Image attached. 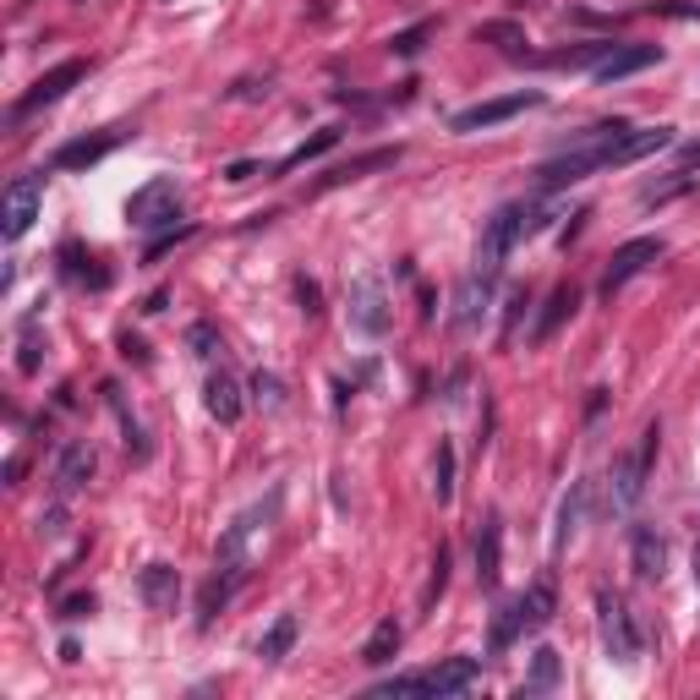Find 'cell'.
I'll list each match as a JSON object with an SVG mask.
<instances>
[{"instance_id":"30bf717a","label":"cell","mask_w":700,"mask_h":700,"mask_svg":"<svg viewBox=\"0 0 700 700\" xmlns=\"http://www.w3.org/2000/svg\"><path fill=\"white\" fill-rule=\"evenodd\" d=\"M83 77H88V67H83V61H61L56 72H45V77H39V83H34V88H28L23 99H17V110H12V126H17L23 116H34V110L56 105V99H61V94H67L72 83H83Z\"/></svg>"},{"instance_id":"4dcf8cb0","label":"cell","mask_w":700,"mask_h":700,"mask_svg":"<svg viewBox=\"0 0 700 700\" xmlns=\"http://www.w3.org/2000/svg\"><path fill=\"white\" fill-rule=\"evenodd\" d=\"M105 400H110V411L121 417V433H126V449H132V455H148V438H143V427H137V417L126 411V400H121V389H116V384H105Z\"/></svg>"},{"instance_id":"ee69618b","label":"cell","mask_w":700,"mask_h":700,"mask_svg":"<svg viewBox=\"0 0 700 700\" xmlns=\"http://www.w3.org/2000/svg\"><path fill=\"white\" fill-rule=\"evenodd\" d=\"M61 531H67V504H50L39 515V536H61Z\"/></svg>"},{"instance_id":"7a4b0ae2","label":"cell","mask_w":700,"mask_h":700,"mask_svg":"<svg viewBox=\"0 0 700 700\" xmlns=\"http://www.w3.org/2000/svg\"><path fill=\"white\" fill-rule=\"evenodd\" d=\"M279 504H285V493L274 487L263 504H252L246 515H236L230 526H225V536H219V558H214V569L219 575H230L236 586L252 575V558H257V542L268 536V526H274V515H279Z\"/></svg>"},{"instance_id":"1f68e13d","label":"cell","mask_w":700,"mask_h":700,"mask_svg":"<svg viewBox=\"0 0 700 700\" xmlns=\"http://www.w3.org/2000/svg\"><path fill=\"white\" fill-rule=\"evenodd\" d=\"M186 345H192V357H197V362H214L219 350H225V339H219V328H214V323H192V328H186Z\"/></svg>"},{"instance_id":"c3c4849f","label":"cell","mask_w":700,"mask_h":700,"mask_svg":"<svg viewBox=\"0 0 700 700\" xmlns=\"http://www.w3.org/2000/svg\"><path fill=\"white\" fill-rule=\"evenodd\" d=\"M121 350H126L132 362H148V357H143V339H132V334H121Z\"/></svg>"},{"instance_id":"e575fe53","label":"cell","mask_w":700,"mask_h":700,"mask_svg":"<svg viewBox=\"0 0 700 700\" xmlns=\"http://www.w3.org/2000/svg\"><path fill=\"white\" fill-rule=\"evenodd\" d=\"M476 45H504L509 56H520V45H526V39H520V28H515V23H482V28H476Z\"/></svg>"},{"instance_id":"ac0fdd59","label":"cell","mask_w":700,"mask_h":700,"mask_svg":"<svg viewBox=\"0 0 700 700\" xmlns=\"http://www.w3.org/2000/svg\"><path fill=\"white\" fill-rule=\"evenodd\" d=\"M487 301H493V279H482V274H471V279H460V290H455V312H449V323L466 334V328H476L482 323V312H487Z\"/></svg>"},{"instance_id":"b9f144b4","label":"cell","mask_w":700,"mask_h":700,"mask_svg":"<svg viewBox=\"0 0 700 700\" xmlns=\"http://www.w3.org/2000/svg\"><path fill=\"white\" fill-rule=\"evenodd\" d=\"M531 312V290H515L509 295V323H504V345H515V328H520V317Z\"/></svg>"},{"instance_id":"5b68a950","label":"cell","mask_w":700,"mask_h":700,"mask_svg":"<svg viewBox=\"0 0 700 700\" xmlns=\"http://www.w3.org/2000/svg\"><path fill=\"white\" fill-rule=\"evenodd\" d=\"M596 624H602V645H607V656L613 662H640V651H645V640H640V629H635V618H629V607H624V596H613L607 586L596 591Z\"/></svg>"},{"instance_id":"3957f363","label":"cell","mask_w":700,"mask_h":700,"mask_svg":"<svg viewBox=\"0 0 700 700\" xmlns=\"http://www.w3.org/2000/svg\"><path fill=\"white\" fill-rule=\"evenodd\" d=\"M536 230H542V208H536V203H504V208L482 225V241H476V274H482V279H498L504 263H509V252H515L526 236H536Z\"/></svg>"},{"instance_id":"7c38bea8","label":"cell","mask_w":700,"mask_h":700,"mask_svg":"<svg viewBox=\"0 0 700 700\" xmlns=\"http://www.w3.org/2000/svg\"><path fill=\"white\" fill-rule=\"evenodd\" d=\"M662 61V50L656 45H618L607 61H596L591 67V77L607 88V83H624V77H635V72H645V67H656Z\"/></svg>"},{"instance_id":"60d3db41","label":"cell","mask_w":700,"mask_h":700,"mask_svg":"<svg viewBox=\"0 0 700 700\" xmlns=\"http://www.w3.org/2000/svg\"><path fill=\"white\" fill-rule=\"evenodd\" d=\"M295 301H301V312H306V317H317V312H323V290H317V279H306V274H301V279H295Z\"/></svg>"},{"instance_id":"83f0119b","label":"cell","mask_w":700,"mask_h":700,"mask_svg":"<svg viewBox=\"0 0 700 700\" xmlns=\"http://www.w3.org/2000/svg\"><path fill=\"white\" fill-rule=\"evenodd\" d=\"M586 498H591V482H575V487L564 493V504H558V531H553V542H558V547L580 531V520H586Z\"/></svg>"},{"instance_id":"7bdbcfd3","label":"cell","mask_w":700,"mask_h":700,"mask_svg":"<svg viewBox=\"0 0 700 700\" xmlns=\"http://www.w3.org/2000/svg\"><path fill=\"white\" fill-rule=\"evenodd\" d=\"M94 607H99V602H94V591H77V596H67V602H61V618H67V624H77V618H88Z\"/></svg>"},{"instance_id":"f1b7e54d","label":"cell","mask_w":700,"mask_h":700,"mask_svg":"<svg viewBox=\"0 0 700 700\" xmlns=\"http://www.w3.org/2000/svg\"><path fill=\"white\" fill-rule=\"evenodd\" d=\"M613 50H618L613 39H591V45H575V50H558V56H547V67H569V72H575V67H596V61H607Z\"/></svg>"},{"instance_id":"8d00e7d4","label":"cell","mask_w":700,"mask_h":700,"mask_svg":"<svg viewBox=\"0 0 700 700\" xmlns=\"http://www.w3.org/2000/svg\"><path fill=\"white\" fill-rule=\"evenodd\" d=\"M433 34H438V23H417V28L395 34V39H389V50H395V56H417V50H422V45H427Z\"/></svg>"},{"instance_id":"8fae6325","label":"cell","mask_w":700,"mask_h":700,"mask_svg":"<svg viewBox=\"0 0 700 700\" xmlns=\"http://www.w3.org/2000/svg\"><path fill=\"white\" fill-rule=\"evenodd\" d=\"M471 684H482V662L476 656H449V662H438L433 673H422V695H466Z\"/></svg>"},{"instance_id":"f35d334b","label":"cell","mask_w":700,"mask_h":700,"mask_svg":"<svg viewBox=\"0 0 700 700\" xmlns=\"http://www.w3.org/2000/svg\"><path fill=\"white\" fill-rule=\"evenodd\" d=\"M444 591H449V547H438V553H433V580H427V596H422V602L433 607Z\"/></svg>"},{"instance_id":"7402d4cb","label":"cell","mask_w":700,"mask_h":700,"mask_svg":"<svg viewBox=\"0 0 700 700\" xmlns=\"http://www.w3.org/2000/svg\"><path fill=\"white\" fill-rule=\"evenodd\" d=\"M295 635H301V618H295V613H279V618L268 624V635L257 640V662H268V667L285 662L290 645H295Z\"/></svg>"},{"instance_id":"9a60e30c","label":"cell","mask_w":700,"mask_h":700,"mask_svg":"<svg viewBox=\"0 0 700 700\" xmlns=\"http://www.w3.org/2000/svg\"><path fill=\"white\" fill-rule=\"evenodd\" d=\"M515 607H520V629H526V635L547 629V624H553V613H558V586H553V575H536Z\"/></svg>"},{"instance_id":"2e32d148","label":"cell","mask_w":700,"mask_h":700,"mask_svg":"<svg viewBox=\"0 0 700 700\" xmlns=\"http://www.w3.org/2000/svg\"><path fill=\"white\" fill-rule=\"evenodd\" d=\"M203 406H208V417L219 422V427H236L241 422V384L219 367V373H208V384H203Z\"/></svg>"},{"instance_id":"5bb4252c","label":"cell","mask_w":700,"mask_h":700,"mask_svg":"<svg viewBox=\"0 0 700 700\" xmlns=\"http://www.w3.org/2000/svg\"><path fill=\"white\" fill-rule=\"evenodd\" d=\"M94 471H99L94 444H67V449H61V460H56V487H61V498L83 493V487L94 482Z\"/></svg>"},{"instance_id":"484cf974","label":"cell","mask_w":700,"mask_h":700,"mask_svg":"<svg viewBox=\"0 0 700 700\" xmlns=\"http://www.w3.org/2000/svg\"><path fill=\"white\" fill-rule=\"evenodd\" d=\"M558 673H564V667H558V651H553V645H536L520 695H547V689H558Z\"/></svg>"},{"instance_id":"9c48e42d","label":"cell","mask_w":700,"mask_h":700,"mask_svg":"<svg viewBox=\"0 0 700 700\" xmlns=\"http://www.w3.org/2000/svg\"><path fill=\"white\" fill-rule=\"evenodd\" d=\"M662 252H667V241H662V236H635V241H624V246L613 252L607 274H602V295L613 301V295H618V290H624V285H629L640 268H651Z\"/></svg>"},{"instance_id":"4316f807","label":"cell","mask_w":700,"mask_h":700,"mask_svg":"<svg viewBox=\"0 0 700 700\" xmlns=\"http://www.w3.org/2000/svg\"><path fill=\"white\" fill-rule=\"evenodd\" d=\"M389 165H400V148H373V154H362V159H350V165H334V170L323 176V186H339V181H357V176H367V170H389Z\"/></svg>"},{"instance_id":"6da1fadb","label":"cell","mask_w":700,"mask_h":700,"mask_svg":"<svg viewBox=\"0 0 700 700\" xmlns=\"http://www.w3.org/2000/svg\"><path fill=\"white\" fill-rule=\"evenodd\" d=\"M667 143H673V126L635 132L629 121H596V126H586L569 148H558V154L536 170V181H542V192H564V186H575V181H591L596 170H613V165H635V159H645V154H662Z\"/></svg>"},{"instance_id":"52a82bcc","label":"cell","mask_w":700,"mask_h":700,"mask_svg":"<svg viewBox=\"0 0 700 700\" xmlns=\"http://www.w3.org/2000/svg\"><path fill=\"white\" fill-rule=\"evenodd\" d=\"M536 105H542L536 88H520V94H504V99H482V105L455 110L449 116V132H487V126H504V121H515V116H526Z\"/></svg>"},{"instance_id":"44dd1931","label":"cell","mask_w":700,"mask_h":700,"mask_svg":"<svg viewBox=\"0 0 700 700\" xmlns=\"http://www.w3.org/2000/svg\"><path fill=\"white\" fill-rule=\"evenodd\" d=\"M121 143V132H105V137H77V143H61L56 148V170H88V165H99L110 148Z\"/></svg>"},{"instance_id":"7dc6e473","label":"cell","mask_w":700,"mask_h":700,"mask_svg":"<svg viewBox=\"0 0 700 700\" xmlns=\"http://www.w3.org/2000/svg\"><path fill=\"white\" fill-rule=\"evenodd\" d=\"M678 165H684V170H700V143H684V148H678Z\"/></svg>"},{"instance_id":"e0dca14e","label":"cell","mask_w":700,"mask_h":700,"mask_svg":"<svg viewBox=\"0 0 700 700\" xmlns=\"http://www.w3.org/2000/svg\"><path fill=\"white\" fill-rule=\"evenodd\" d=\"M629 564L640 580H662V564H667V542L656 536V526H629Z\"/></svg>"},{"instance_id":"603a6c76","label":"cell","mask_w":700,"mask_h":700,"mask_svg":"<svg viewBox=\"0 0 700 700\" xmlns=\"http://www.w3.org/2000/svg\"><path fill=\"white\" fill-rule=\"evenodd\" d=\"M400 640H406L400 618H378V629H373L367 645H362V662H367V667H389V662L400 656Z\"/></svg>"},{"instance_id":"d6a6232c","label":"cell","mask_w":700,"mask_h":700,"mask_svg":"<svg viewBox=\"0 0 700 700\" xmlns=\"http://www.w3.org/2000/svg\"><path fill=\"white\" fill-rule=\"evenodd\" d=\"M515 635H526V629H520V607L509 602V607L493 618V640H487V651H493V656H498V651H509V645H515Z\"/></svg>"},{"instance_id":"d590c367","label":"cell","mask_w":700,"mask_h":700,"mask_svg":"<svg viewBox=\"0 0 700 700\" xmlns=\"http://www.w3.org/2000/svg\"><path fill=\"white\" fill-rule=\"evenodd\" d=\"M689 186H695V176H689V170H678L673 181H651V186L640 192V203H673V197H678V192H689Z\"/></svg>"},{"instance_id":"f546056e","label":"cell","mask_w":700,"mask_h":700,"mask_svg":"<svg viewBox=\"0 0 700 700\" xmlns=\"http://www.w3.org/2000/svg\"><path fill=\"white\" fill-rule=\"evenodd\" d=\"M334 143H339V132L328 126V132H317V137H306L301 148H290V154H285L279 165H268V170H274V176H285V170H295V165H306V159H317V154H328Z\"/></svg>"},{"instance_id":"ab89813d","label":"cell","mask_w":700,"mask_h":700,"mask_svg":"<svg viewBox=\"0 0 700 700\" xmlns=\"http://www.w3.org/2000/svg\"><path fill=\"white\" fill-rule=\"evenodd\" d=\"M186 236H192V225H170V230H165L159 241H148V257H143V263H159V257H165V252H170L176 241H186Z\"/></svg>"},{"instance_id":"ffe728a7","label":"cell","mask_w":700,"mask_h":700,"mask_svg":"<svg viewBox=\"0 0 700 700\" xmlns=\"http://www.w3.org/2000/svg\"><path fill=\"white\" fill-rule=\"evenodd\" d=\"M137 591H143V602H148L154 613H170V607H176V596H181V575H176V564H148V569L137 575Z\"/></svg>"},{"instance_id":"ba28073f","label":"cell","mask_w":700,"mask_h":700,"mask_svg":"<svg viewBox=\"0 0 700 700\" xmlns=\"http://www.w3.org/2000/svg\"><path fill=\"white\" fill-rule=\"evenodd\" d=\"M126 219H132L137 230H159V225H176V219H181V186H176L170 176H159V181L137 186V192L126 197Z\"/></svg>"},{"instance_id":"74e56055","label":"cell","mask_w":700,"mask_h":700,"mask_svg":"<svg viewBox=\"0 0 700 700\" xmlns=\"http://www.w3.org/2000/svg\"><path fill=\"white\" fill-rule=\"evenodd\" d=\"M252 400H257L263 411H279V406H285V384H279L274 373H257V378H252Z\"/></svg>"},{"instance_id":"d4e9b609","label":"cell","mask_w":700,"mask_h":700,"mask_svg":"<svg viewBox=\"0 0 700 700\" xmlns=\"http://www.w3.org/2000/svg\"><path fill=\"white\" fill-rule=\"evenodd\" d=\"M236 596V580L230 575H208V586H203V596H197V629H214V618L225 613V602Z\"/></svg>"},{"instance_id":"681fc988","label":"cell","mask_w":700,"mask_h":700,"mask_svg":"<svg viewBox=\"0 0 700 700\" xmlns=\"http://www.w3.org/2000/svg\"><path fill=\"white\" fill-rule=\"evenodd\" d=\"M695 591H700V547H695Z\"/></svg>"},{"instance_id":"277c9868","label":"cell","mask_w":700,"mask_h":700,"mask_svg":"<svg viewBox=\"0 0 700 700\" xmlns=\"http://www.w3.org/2000/svg\"><path fill=\"white\" fill-rule=\"evenodd\" d=\"M345 306H350V328H357L362 339H384L389 323H395V312H389V285H384V274H373V268H362L357 279H350Z\"/></svg>"},{"instance_id":"bcb514c9","label":"cell","mask_w":700,"mask_h":700,"mask_svg":"<svg viewBox=\"0 0 700 700\" xmlns=\"http://www.w3.org/2000/svg\"><path fill=\"white\" fill-rule=\"evenodd\" d=\"M252 176H257V165H252V159H236V165L225 170V181H252Z\"/></svg>"},{"instance_id":"836d02e7","label":"cell","mask_w":700,"mask_h":700,"mask_svg":"<svg viewBox=\"0 0 700 700\" xmlns=\"http://www.w3.org/2000/svg\"><path fill=\"white\" fill-rule=\"evenodd\" d=\"M433 493H438V504L455 498V449H449V444H438V460H433Z\"/></svg>"},{"instance_id":"cb8c5ba5","label":"cell","mask_w":700,"mask_h":700,"mask_svg":"<svg viewBox=\"0 0 700 700\" xmlns=\"http://www.w3.org/2000/svg\"><path fill=\"white\" fill-rule=\"evenodd\" d=\"M575 306H580V290H575V285H558V290H553V301H547V312L536 317V334H531V339H536V345H547V339L558 334V323H564Z\"/></svg>"},{"instance_id":"f6af8a7d","label":"cell","mask_w":700,"mask_h":700,"mask_svg":"<svg viewBox=\"0 0 700 700\" xmlns=\"http://www.w3.org/2000/svg\"><path fill=\"white\" fill-rule=\"evenodd\" d=\"M656 12H662V17H700L695 0H656Z\"/></svg>"},{"instance_id":"4fadbf2b","label":"cell","mask_w":700,"mask_h":700,"mask_svg":"<svg viewBox=\"0 0 700 700\" xmlns=\"http://www.w3.org/2000/svg\"><path fill=\"white\" fill-rule=\"evenodd\" d=\"M498 575H504V520H498V509H487L482 531H476V580L493 591Z\"/></svg>"},{"instance_id":"d6986e66","label":"cell","mask_w":700,"mask_h":700,"mask_svg":"<svg viewBox=\"0 0 700 700\" xmlns=\"http://www.w3.org/2000/svg\"><path fill=\"white\" fill-rule=\"evenodd\" d=\"M645 476H651V466L640 460V455H618L613 460V509H635L640 504V493H645Z\"/></svg>"},{"instance_id":"8992f818","label":"cell","mask_w":700,"mask_h":700,"mask_svg":"<svg viewBox=\"0 0 700 700\" xmlns=\"http://www.w3.org/2000/svg\"><path fill=\"white\" fill-rule=\"evenodd\" d=\"M39 208H45V176H17V181L7 186V197H0V236H7V241H23V236L34 230Z\"/></svg>"}]
</instances>
